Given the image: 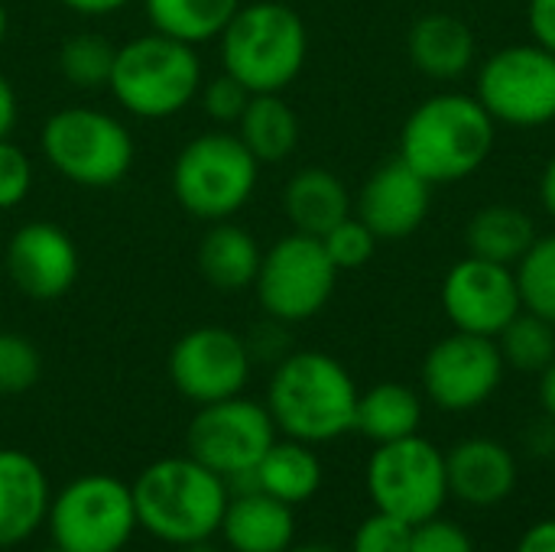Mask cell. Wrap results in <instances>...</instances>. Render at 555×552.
<instances>
[{
    "instance_id": "9",
    "label": "cell",
    "mask_w": 555,
    "mask_h": 552,
    "mask_svg": "<svg viewBox=\"0 0 555 552\" xmlns=\"http://www.w3.org/2000/svg\"><path fill=\"white\" fill-rule=\"evenodd\" d=\"M49 534L68 552H120L137 524L133 491L114 475H81L49 501Z\"/></svg>"
},
{
    "instance_id": "29",
    "label": "cell",
    "mask_w": 555,
    "mask_h": 552,
    "mask_svg": "<svg viewBox=\"0 0 555 552\" xmlns=\"http://www.w3.org/2000/svg\"><path fill=\"white\" fill-rule=\"evenodd\" d=\"M504 364L524 374H543L555 361V325L520 309L511 325L498 335Z\"/></svg>"
},
{
    "instance_id": "32",
    "label": "cell",
    "mask_w": 555,
    "mask_h": 552,
    "mask_svg": "<svg viewBox=\"0 0 555 552\" xmlns=\"http://www.w3.org/2000/svg\"><path fill=\"white\" fill-rule=\"evenodd\" d=\"M322 244H325L332 264L338 267V273L341 270H361L374 257V251H377V234L361 218L348 215L328 234H322Z\"/></svg>"
},
{
    "instance_id": "11",
    "label": "cell",
    "mask_w": 555,
    "mask_h": 552,
    "mask_svg": "<svg viewBox=\"0 0 555 552\" xmlns=\"http://www.w3.org/2000/svg\"><path fill=\"white\" fill-rule=\"evenodd\" d=\"M276 433L280 429L267 403L237 394L218 403H205L192 416L189 455L215 475H221L224 482H234L260 465L267 449L276 442Z\"/></svg>"
},
{
    "instance_id": "41",
    "label": "cell",
    "mask_w": 555,
    "mask_h": 552,
    "mask_svg": "<svg viewBox=\"0 0 555 552\" xmlns=\"http://www.w3.org/2000/svg\"><path fill=\"white\" fill-rule=\"evenodd\" d=\"M20 117V104H16V91L10 85V78L0 72V140H7L16 127Z\"/></svg>"
},
{
    "instance_id": "3",
    "label": "cell",
    "mask_w": 555,
    "mask_h": 552,
    "mask_svg": "<svg viewBox=\"0 0 555 552\" xmlns=\"http://www.w3.org/2000/svg\"><path fill=\"white\" fill-rule=\"evenodd\" d=\"M221 68L254 94H280L306 65L309 33L302 16L280 0L241 3L218 36Z\"/></svg>"
},
{
    "instance_id": "1",
    "label": "cell",
    "mask_w": 555,
    "mask_h": 552,
    "mask_svg": "<svg viewBox=\"0 0 555 552\" xmlns=\"http://www.w3.org/2000/svg\"><path fill=\"white\" fill-rule=\"evenodd\" d=\"M358 397L341 361L325 351H293L273 368L267 410L286 439L322 446L354 429Z\"/></svg>"
},
{
    "instance_id": "2",
    "label": "cell",
    "mask_w": 555,
    "mask_h": 552,
    "mask_svg": "<svg viewBox=\"0 0 555 552\" xmlns=\"http://www.w3.org/2000/svg\"><path fill=\"white\" fill-rule=\"evenodd\" d=\"M130 491L137 524L172 547L211 540L221 530V517L231 501L228 482L192 455L153 462L140 472Z\"/></svg>"
},
{
    "instance_id": "45",
    "label": "cell",
    "mask_w": 555,
    "mask_h": 552,
    "mask_svg": "<svg viewBox=\"0 0 555 552\" xmlns=\"http://www.w3.org/2000/svg\"><path fill=\"white\" fill-rule=\"evenodd\" d=\"M179 552H218L211 547V540H198V543H185V547H176Z\"/></svg>"
},
{
    "instance_id": "28",
    "label": "cell",
    "mask_w": 555,
    "mask_h": 552,
    "mask_svg": "<svg viewBox=\"0 0 555 552\" xmlns=\"http://www.w3.org/2000/svg\"><path fill=\"white\" fill-rule=\"evenodd\" d=\"M244 0H143L150 26L189 46L211 42L224 33Z\"/></svg>"
},
{
    "instance_id": "8",
    "label": "cell",
    "mask_w": 555,
    "mask_h": 552,
    "mask_svg": "<svg viewBox=\"0 0 555 552\" xmlns=\"http://www.w3.org/2000/svg\"><path fill=\"white\" fill-rule=\"evenodd\" d=\"M364 485L374 511L393 514L413 527L439 517L452 498L446 452L420 433L377 446L367 459Z\"/></svg>"
},
{
    "instance_id": "42",
    "label": "cell",
    "mask_w": 555,
    "mask_h": 552,
    "mask_svg": "<svg viewBox=\"0 0 555 552\" xmlns=\"http://www.w3.org/2000/svg\"><path fill=\"white\" fill-rule=\"evenodd\" d=\"M62 3L81 16H111V13L124 10L130 0H62Z\"/></svg>"
},
{
    "instance_id": "7",
    "label": "cell",
    "mask_w": 555,
    "mask_h": 552,
    "mask_svg": "<svg viewBox=\"0 0 555 552\" xmlns=\"http://www.w3.org/2000/svg\"><path fill=\"white\" fill-rule=\"evenodd\" d=\"M46 163L81 189H111L133 166V137L107 111L68 104L55 111L39 130Z\"/></svg>"
},
{
    "instance_id": "13",
    "label": "cell",
    "mask_w": 555,
    "mask_h": 552,
    "mask_svg": "<svg viewBox=\"0 0 555 552\" xmlns=\"http://www.w3.org/2000/svg\"><path fill=\"white\" fill-rule=\"evenodd\" d=\"M250 368L254 358L247 338L224 325H198L169 351L172 387L198 407L237 397L250 381Z\"/></svg>"
},
{
    "instance_id": "20",
    "label": "cell",
    "mask_w": 555,
    "mask_h": 552,
    "mask_svg": "<svg viewBox=\"0 0 555 552\" xmlns=\"http://www.w3.org/2000/svg\"><path fill=\"white\" fill-rule=\"evenodd\" d=\"M218 534L234 552H286L296 540V514L263 491H241L231 495Z\"/></svg>"
},
{
    "instance_id": "10",
    "label": "cell",
    "mask_w": 555,
    "mask_h": 552,
    "mask_svg": "<svg viewBox=\"0 0 555 552\" xmlns=\"http://www.w3.org/2000/svg\"><path fill=\"white\" fill-rule=\"evenodd\" d=\"M338 267L332 264L322 238L293 231L263 254L254 290L270 319L293 325L319 316L332 299Z\"/></svg>"
},
{
    "instance_id": "48",
    "label": "cell",
    "mask_w": 555,
    "mask_h": 552,
    "mask_svg": "<svg viewBox=\"0 0 555 552\" xmlns=\"http://www.w3.org/2000/svg\"><path fill=\"white\" fill-rule=\"evenodd\" d=\"M42 552H68V550H62V547H52V550H42Z\"/></svg>"
},
{
    "instance_id": "5",
    "label": "cell",
    "mask_w": 555,
    "mask_h": 552,
    "mask_svg": "<svg viewBox=\"0 0 555 552\" xmlns=\"http://www.w3.org/2000/svg\"><path fill=\"white\" fill-rule=\"evenodd\" d=\"M202 81L195 46L153 29L117 46L107 88L127 114L140 120H166L198 98Z\"/></svg>"
},
{
    "instance_id": "26",
    "label": "cell",
    "mask_w": 555,
    "mask_h": 552,
    "mask_svg": "<svg viewBox=\"0 0 555 552\" xmlns=\"http://www.w3.org/2000/svg\"><path fill=\"white\" fill-rule=\"evenodd\" d=\"M237 137L263 163H283L299 143V117L280 94H254L237 120Z\"/></svg>"
},
{
    "instance_id": "44",
    "label": "cell",
    "mask_w": 555,
    "mask_h": 552,
    "mask_svg": "<svg viewBox=\"0 0 555 552\" xmlns=\"http://www.w3.org/2000/svg\"><path fill=\"white\" fill-rule=\"evenodd\" d=\"M540 198H543V208L555 218V156L550 159L546 172H543V182H540Z\"/></svg>"
},
{
    "instance_id": "21",
    "label": "cell",
    "mask_w": 555,
    "mask_h": 552,
    "mask_svg": "<svg viewBox=\"0 0 555 552\" xmlns=\"http://www.w3.org/2000/svg\"><path fill=\"white\" fill-rule=\"evenodd\" d=\"M263 251L257 238L237 221H215L198 244V273L218 293H241L254 286Z\"/></svg>"
},
{
    "instance_id": "43",
    "label": "cell",
    "mask_w": 555,
    "mask_h": 552,
    "mask_svg": "<svg viewBox=\"0 0 555 552\" xmlns=\"http://www.w3.org/2000/svg\"><path fill=\"white\" fill-rule=\"evenodd\" d=\"M540 403H543V413L555 420V361L540 374Z\"/></svg>"
},
{
    "instance_id": "35",
    "label": "cell",
    "mask_w": 555,
    "mask_h": 552,
    "mask_svg": "<svg viewBox=\"0 0 555 552\" xmlns=\"http://www.w3.org/2000/svg\"><path fill=\"white\" fill-rule=\"evenodd\" d=\"M410 543H413V524L374 511L358 524L351 537V552H410Z\"/></svg>"
},
{
    "instance_id": "24",
    "label": "cell",
    "mask_w": 555,
    "mask_h": 552,
    "mask_svg": "<svg viewBox=\"0 0 555 552\" xmlns=\"http://www.w3.org/2000/svg\"><path fill=\"white\" fill-rule=\"evenodd\" d=\"M410 55L433 78H459L475 59V33L452 13H429L410 29Z\"/></svg>"
},
{
    "instance_id": "16",
    "label": "cell",
    "mask_w": 555,
    "mask_h": 552,
    "mask_svg": "<svg viewBox=\"0 0 555 552\" xmlns=\"http://www.w3.org/2000/svg\"><path fill=\"white\" fill-rule=\"evenodd\" d=\"M81 270L72 234L52 221H26L7 244V273L13 286L39 303L65 296Z\"/></svg>"
},
{
    "instance_id": "25",
    "label": "cell",
    "mask_w": 555,
    "mask_h": 552,
    "mask_svg": "<svg viewBox=\"0 0 555 552\" xmlns=\"http://www.w3.org/2000/svg\"><path fill=\"white\" fill-rule=\"evenodd\" d=\"M423 423V400L406 384H377L358 397L354 429L367 436L374 446L397 442L406 436H416Z\"/></svg>"
},
{
    "instance_id": "6",
    "label": "cell",
    "mask_w": 555,
    "mask_h": 552,
    "mask_svg": "<svg viewBox=\"0 0 555 552\" xmlns=\"http://www.w3.org/2000/svg\"><path fill=\"white\" fill-rule=\"evenodd\" d=\"M260 163L231 130L192 137L172 163V195L198 221H228L254 195Z\"/></svg>"
},
{
    "instance_id": "12",
    "label": "cell",
    "mask_w": 555,
    "mask_h": 552,
    "mask_svg": "<svg viewBox=\"0 0 555 552\" xmlns=\"http://www.w3.org/2000/svg\"><path fill=\"white\" fill-rule=\"evenodd\" d=\"M478 101L494 120L540 127L555 117V52L537 46H507L494 52L478 78Z\"/></svg>"
},
{
    "instance_id": "34",
    "label": "cell",
    "mask_w": 555,
    "mask_h": 552,
    "mask_svg": "<svg viewBox=\"0 0 555 552\" xmlns=\"http://www.w3.org/2000/svg\"><path fill=\"white\" fill-rule=\"evenodd\" d=\"M250 98H254V91L244 88V85H241L234 75H228V72H221V75L202 81V88H198V104H202V111H205L218 127L237 124L241 114H244V107L250 104Z\"/></svg>"
},
{
    "instance_id": "31",
    "label": "cell",
    "mask_w": 555,
    "mask_h": 552,
    "mask_svg": "<svg viewBox=\"0 0 555 552\" xmlns=\"http://www.w3.org/2000/svg\"><path fill=\"white\" fill-rule=\"evenodd\" d=\"M514 277L524 309L555 325V234L533 241Z\"/></svg>"
},
{
    "instance_id": "15",
    "label": "cell",
    "mask_w": 555,
    "mask_h": 552,
    "mask_svg": "<svg viewBox=\"0 0 555 552\" xmlns=\"http://www.w3.org/2000/svg\"><path fill=\"white\" fill-rule=\"evenodd\" d=\"M442 309L455 325V332L498 338L511 325V319L524 309V303L511 267L472 254L446 273Z\"/></svg>"
},
{
    "instance_id": "19",
    "label": "cell",
    "mask_w": 555,
    "mask_h": 552,
    "mask_svg": "<svg viewBox=\"0 0 555 552\" xmlns=\"http://www.w3.org/2000/svg\"><path fill=\"white\" fill-rule=\"evenodd\" d=\"M49 514V482L23 449H0V550L29 540Z\"/></svg>"
},
{
    "instance_id": "38",
    "label": "cell",
    "mask_w": 555,
    "mask_h": 552,
    "mask_svg": "<svg viewBox=\"0 0 555 552\" xmlns=\"http://www.w3.org/2000/svg\"><path fill=\"white\" fill-rule=\"evenodd\" d=\"M524 449H527L533 459H540V462L555 459V420L553 416H543V420H537V423H530V426H527V433H524Z\"/></svg>"
},
{
    "instance_id": "46",
    "label": "cell",
    "mask_w": 555,
    "mask_h": 552,
    "mask_svg": "<svg viewBox=\"0 0 555 552\" xmlns=\"http://www.w3.org/2000/svg\"><path fill=\"white\" fill-rule=\"evenodd\" d=\"M286 552H338L332 547H322V543H306V547H289Z\"/></svg>"
},
{
    "instance_id": "36",
    "label": "cell",
    "mask_w": 555,
    "mask_h": 552,
    "mask_svg": "<svg viewBox=\"0 0 555 552\" xmlns=\"http://www.w3.org/2000/svg\"><path fill=\"white\" fill-rule=\"evenodd\" d=\"M33 189V163L29 156L7 137L0 140V211H10L26 202Z\"/></svg>"
},
{
    "instance_id": "47",
    "label": "cell",
    "mask_w": 555,
    "mask_h": 552,
    "mask_svg": "<svg viewBox=\"0 0 555 552\" xmlns=\"http://www.w3.org/2000/svg\"><path fill=\"white\" fill-rule=\"evenodd\" d=\"M7 26H10V20H7V7L0 3V42L7 39Z\"/></svg>"
},
{
    "instance_id": "4",
    "label": "cell",
    "mask_w": 555,
    "mask_h": 552,
    "mask_svg": "<svg viewBox=\"0 0 555 552\" xmlns=\"http://www.w3.org/2000/svg\"><path fill=\"white\" fill-rule=\"evenodd\" d=\"M494 146V117L472 94H436L423 101L400 133V159L426 182L472 176Z\"/></svg>"
},
{
    "instance_id": "23",
    "label": "cell",
    "mask_w": 555,
    "mask_h": 552,
    "mask_svg": "<svg viewBox=\"0 0 555 552\" xmlns=\"http://www.w3.org/2000/svg\"><path fill=\"white\" fill-rule=\"evenodd\" d=\"M257 488L289 508L306 504L319 495L322 488V462L315 455V449L309 442L299 439H276L267 455L260 459V465L254 468Z\"/></svg>"
},
{
    "instance_id": "18",
    "label": "cell",
    "mask_w": 555,
    "mask_h": 552,
    "mask_svg": "<svg viewBox=\"0 0 555 552\" xmlns=\"http://www.w3.org/2000/svg\"><path fill=\"white\" fill-rule=\"evenodd\" d=\"M449 495L465 508H498L504 504L520 482V468L514 452L488 436L462 439L452 452H446Z\"/></svg>"
},
{
    "instance_id": "40",
    "label": "cell",
    "mask_w": 555,
    "mask_h": 552,
    "mask_svg": "<svg viewBox=\"0 0 555 552\" xmlns=\"http://www.w3.org/2000/svg\"><path fill=\"white\" fill-rule=\"evenodd\" d=\"M514 552H555V521H540L527 527Z\"/></svg>"
},
{
    "instance_id": "30",
    "label": "cell",
    "mask_w": 555,
    "mask_h": 552,
    "mask_svg": "<svg viewBox=\"0 0 555 552\" xmlns=\"http://www.w3.org/2000/svg\"><path fill=\"white\" fill-rule=\"evenodd\" d=\"M114 55H117V46L111 39H104L98 33H78V36L65 39V46L59 49V72L68 85H75L81 91L107 88Z\"/></svg>"
},
{
    "instance_id": "33",
    "label": "cell",
    "mask_w": 555,
    "mask_h": 552,
    "mask_svg": "<svg viewBox=\"0 0 555 552\" xmlns=\"http://www.w3.org/2000/svg\"><path fill=\"white\" fill-rule=\"evenodd\" d=\"M39 351L29 338L0 332V394H23L39 381Z\"/></svg>"
},
{
    "instance_id": "22",
    "label": "cell",
    "mask_w": 555,
    "mask_h": 552,
    "mask_svg": "<svg viewBox=\"0 0 555 552\" xmlns=\"http://www.w3.org/2000/svg\"><path fill=\"white\" fill-rule=\"evenodd\" d=\"M283 211L296 231L322 238L351 215V195L345 182L328 169H302L283 192Z\"/></svg>"
},
{
    "instance_id": "14",
    "label": "cell",
    "mask_w": 555,
    "mask_h": 552,
    "mask_svg": "<svg viewBox=\"0 0 555 552\" xmlns=\"http://www.w3.org/2000/svg\"><path fill=\"white\" fill-rule=\"evenodd\" d=\"M504 355L494 338L455 332L436 342L423 361V387L446 413H468L494 397L504 381Z\"/></svg>"
},
{
    "instance_id": "39",
    "label": "cell",
    "mask_w": 555,
    "mask_h": 552,
    "mask_svg": "<svg viewBox=\"0 0 555 552\" xmlns=\"http://www.w3.org/2000/svg\"><path fill=\"white\" fill-rule=\"evenodd\" d=\"M530 29L543 49L555 52V0H530Z\"/></svg>"
},
{
    "instance_id": "17",
    "label": "cell",
    "mask_w": 555,
    "mask_h": 552,
    "mask_svg": "<svg viewBox=\"0 0 555 552\" xmlns=\"http://www.w3.org/2000/svg\"><path fill=\"white\" fill-rule=\"evenodd\" d=\"M429 202L433 182L403 159H393L364 182L358 195V218L377 234V241H400L426 221Z\"/></svg>"
},
{
    "instance_id": "27",
    "label": "cell",
    "mask_w": 555,
    "mask_h": 552,
    "mask_svg": "<svg viewBox=\"0 0 555 552\" xmlns=\"http://www.w3.org/2000/svg\"><path fill=\"white\" fill-rule=\"evenodd\" d=\"M537 228L533 218L517 205H488L468 221V247L475 257L491 264H520L533 247Z\"/></svg>"
},
{
    "instance_id": "37",
    "label": "cell",
    "mask_w": 555,
    "mask_h": 552,
    "mask_svg": "<svg viewBox=\"0 0 555 552\" xmlns=\"http://www.w3.org/2000/svg\"><path fill=\"white\" fill-rule=\"evenodd\" d=\"M410 552H478L475 550V540L472 534L449 521V517H433L426 524H416L413 527V543H410Z\"/></svg>"
}]
</instances>
